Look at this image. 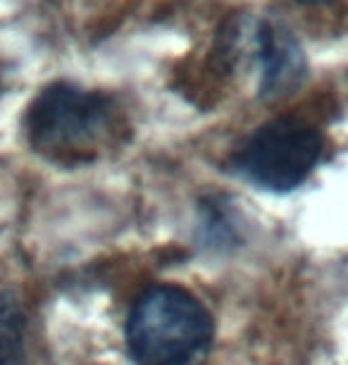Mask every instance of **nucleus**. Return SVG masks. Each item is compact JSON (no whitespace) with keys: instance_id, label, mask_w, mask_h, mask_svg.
<instances>
[{"instance_id":"1","label":"nucleus","mask_w":348,"mask_h":365,"mask_svg":"<svg viewBox=\"0 0 348 365\" xmlns=\"http://www.w3.org/2000/svg\"><path fill=\"white\" fill-rule=\"evenodd\" d=\"M26 134L31 146L48 160L70 168L84 165L117 139V108L103 93L53 84L29 106Z\"/></svg>"},{"instance_id":"2","label":"nucleus","mask_w":348,"mask_h":365,"mask_svg":"<svg viewBox=\"0 0 348 365\" xmlns=\"http://www.w3.org/2000/svg\"><path fill=\"white\" fill-rule=\"evenodd\" d=\"M127 339L139 365H208L213 320L189 292L155 287L136 301Z\"/></svg>"},{"instance_id":"3","label":"nucleus","mask_w":348,"mask_h":365,"mask_svg":"<svg viewBox=\"0 0 348 365\" xmlns=\"http://www.w3.org/2000/svg\"><path fill=\"white\" fill-rule=\"evenodd\" d=\"M322 155V136L301 120H275L260 127L234 158L243 179L268 191H291L303 184Z\"/></svg>"},{"instance_id":"4","label":"nucleus","mask_w":348,"mask_h":365,"mask_svg":"<svg viewBox=\"0 0 348 365\" xmlns=\"http://www.w3.org/2000/svg\"><path fill=\"white\" fill-rule=\"evenodd\" d=\"M255 55L260 63V93L265 98L291 93L308 70L301 43L275 19H265L258 26Z\"/></svg>"},{"instance_id":"5","label":"nucleus","mask_w":348,"mask_h":365,"mask_svg":"<svg viewBox=\"0 0 348 365\" xmlns=\"http://www.w3.org/2000/svg\"><path fill=\"white\" fill-rule=\"evenodd\" d=\"M0 365H24V313L12 294H0Z\"/></svg>"},{"instance_id":"6","label":"nucleus","mask_w":348,"mask_h":365,"mask_svg":"<svg viewBox=\"0 0 348 365\" xmlns=\"http://www.w3.org/2000/svg\"><path fill=\"white\" fill-rule=\"evenodd\" d=\"M301 3H320V0H301Z\"/></svg>"}]
</instances>
